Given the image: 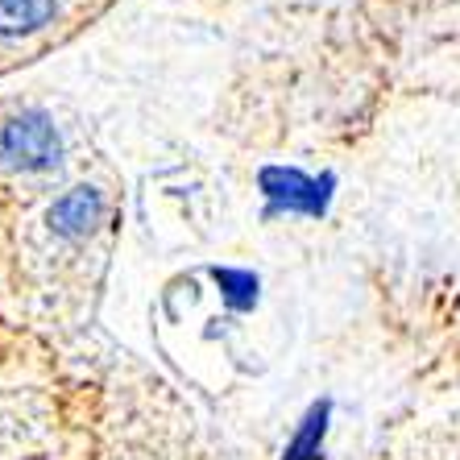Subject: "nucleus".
Wrapping results in <instances>:
<instances>
[{"instance_id":"obj_1","label":"nucleus","mask_w":460,"mask_h":460,"mask_svg":"<svg viewBox=\"0 0 460 460\" xmlns=\"http://www.w3.org/2000/svg\"><path fill=\"white\" fill-rule=\"evenodd\" d=\"M0 162L13 171H50L58 162V133L50 117L22 112L17 120H9L0 128Z\"/></svg>"},{"instance_id":"obj_2","label":"nucleus","mask_w":460,"mask_h":460,"mask_svg":"<svg viewBox=\"0 0 460 460\" xmlns=\"http://www.w3.org/2000/svg\"><path fill=\"white\" fill-rule=\"evenodd\" d=\"M328 187H332V179L315 182L299 171H282V166H266L261 171V191L274 199V208H287V212L323 216L328 212Z\"/></svg>"},{"instance_id":"obj_3","label":"nucleus","mask_w":460,"mask_h":460,"mask_svg":"<svg viewBox=\"0 0 460 460\" xmlns=\"http://www.w3.org/2000/svg\"><path fill=\"white\" fill-rule=\"evenodd\" d=\"M100 191H92V187H75V191H66L58 204L50 208V228L63 236H79L87 233V228L100 220Z\"/></svg>"},{"instance_id":"obj_4","label":"nucleus","mask_w":460,"mask_h":460,"mask_svg":"<svg viewBox=\"0 0 460 460\" xmlns=\"http://www.w3.org/2000/svg\"><path fill=\"white\" fill-rule=\"evenodd\" d=\"M50 13H54V0H0V33L4 38L30 33L50 22Z\"/></svg>"},{"instance_id":"obj_5","label":"nucleus","mask_w":460,"mask_h":460,"mask_svg":"<svg viewBox=\"0 0 460 460\" xmlns=\"http://www.w3.org/2000/svg\"><path fill=\"white\" fill-rule=\"evenodd\" d=\"M328 402H315V407L307 411V419H303L299 436L290 439V448L282 460H315L320 456V444H323V431H328Z\"/></svg>"},{"instance_id":"obj_6","label":"nucleus","mask_w":460,"mask_h":460,"mask_svg":"<svg viewBox=\"0 0 460 460\" xmlns=\"http://www.w3.org/2000/svg\"><path fill=\"white\" fill-rule=\"evenodd\" d=\"M212 274H216V282L225 287L228 307L245 311V307H253L257 303V279L253 274H245V270H212Z\"/></svg>"}]
</instances>
